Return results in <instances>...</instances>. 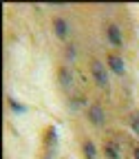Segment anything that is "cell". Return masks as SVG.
Returning <instances> with one entry per match:
<instances>
[{"label":"cell","mask_w":139,"mask_h":159,"mask_svg":"<svg viewBox=\"0 0 139 159\" xmlns=\"http://www.w3.org/2000/svg\"><path fill=\"white\" fill-rule=\"evenodd\" d=\"M91 73H93V80L102 86V89H106L108 86V73H106V66L99 62V60H93L91 62Z\"/></svg>","instance_id":"6da1fadb"},{"label":"cell","mask_w":139,"mask_h":159,"mask_svg":"<svg viewBox=\"0 0 139 159\" xmlns=\"http://www.w3.org/2000/svg\"><path fill=\"white\" fill-rule=\"evenodd\" d=\"M88 119L95 124V126H102L104 124V119H106V115H104V108L99 106V104H93L91 108H88Z\"/></svg>","instance_id":"7a4b0ae2"},{"label":"cell","mask_w":139,"mask_h":159,"mask_svg":"<svg viewBox=\"0 0 139 159\" xmlns=\"http://www.w3.org/2000/svg\"><path fill=\"white\" fill-rule=\"evenodd\" d=\"M106 35H108V40H110V44H113V47H122V44H124L122 31H119L117 25H108V27H106Z\"/></svg>","instance_id":"3957f363"},{"label":"cell","mask_w":139,"mask_h":159,"mask_svg":"<svg viewBox=\"0 0 139 159\" xmlns=\"http://www.w3.org/2000/svg\"><path fill=\"white\" fill-rule=\"evenodd\" d=\"M53 29H55V35H57L60 40H64V38L69 35V25H66L64 18H55V20H53Z\"/></svg>","instance_id":"277c9868"},{"label":"cell","mask_w":139,"mask_h":159,"mask_svg":"<svg viewBox=\"0 0 139 159\" xmlns=\"http://www.w3.org/2000/svg\"><path fill=\"white\" fill-rule=\"evenodd\" d=\"M108 66L117 75H124V60L119 57V55H108Z\"/></svg>","instance_id":"5b68a950"},{"label":"cell","mask_w":139,"mask_h":159,"mask_svg":"<svg viewBox=\"0 0 139 159\" xmlns=\"http://www.w3.org/2000/svg\"><path fill=\"white\" fill-rule=\"evenodd\" d=\"M57 77H60V84H62L66 91H71V86H73V80H71V71L66 69V66H62L57 71Z\"/></svg>","instance_id":"8992f818"},{"label":"cell","mask_w":139,"mask_h":159,"mask_svg":"<svg viewBox=\"0 0 139 159\" xmlns=\"http://www.w3.org/2000/svg\"><path fill=\"white\" fill-rule=\"evenodd\" d=\"M104 152L108 159H122V152H119V146L115 142H106L104 144Z\"/></svg>","instance_id":"52a82bcc"},{"label":"cell","mask_w":139,"mask_h":159,"mask_svg":"<svg viewBox=\"0 0 139 159\" xmlns=\"http://www.w3.org/2000/svg\"><path fill=\"white\" fill-rule=\"evenodd\" d=\"M82 150H84V155H86V159H97V148H95V144L93 142H86L82 144Z\"/></svg>","instance_id":"ba28073f"},{"label":"cell","mask_w":139,"mask_h":159,"mask_svg":"<svg viewBox=\"0 0 139 159\" xmlns=\"http://www.w3.org/2000/svg\"><path fill=\"white\" fill-rule=\"evenodd\" d=\"M130 128L135 130V135H139V113L130 115Z\"/></svg>","instance_id":"9c48e42d"},{"label":"cell","mask_w":139,"mask_h":159,"mask_svg":"<svg viewBox=\"0 0 139 159\" xmlns=\"http://www.w3.org/2000/svg\"><path fill=\"white\" fill-rule=\"evenodd\" d=\"M11 106H13V108H16L18 113H22V111H25V108H22V106H20V104H16V102H13V99H11Z\"/></svg>","instance_id":"30bf717a"},{"label":"cell","mask_w":139,"mask_h":159,"mask_svg":"<svg viewBox=\"0 0 139 159\" xmlns=\"http://www.w3.org/2000/svg\"><path fill=\"white\" fill-rule=\"evenodd\" d=\"M132 157H135V159H139V146H135V150H132Z\"/></svg>","instance_id":"8fae6325"}]
</instances>
